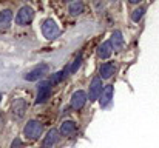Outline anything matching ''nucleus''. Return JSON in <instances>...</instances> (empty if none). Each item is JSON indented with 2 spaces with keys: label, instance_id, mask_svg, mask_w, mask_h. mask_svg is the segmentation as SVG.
<instances>
[{
  "label": "nucleus",
  "instance_id": "423d86ee",
  "mask_svg": "<svg viewBox=\"0 0 159 148\" xmlns=\"http://www.w3.org/2000/svg\"><path fill=\"white\" fill-rule=\"evenodd\" d=\"M47 73H48V65H47V63L37 65L36 68H33L31 71H28V73L25 74V80H28V82L39 80V79H40V77H43Z\"/></svg>",
  "mask_w": 159,
  "mask_h": 148
},
{
  "label": "nucleus",
  "instance_id": "412c9836",
  "mask_svg": "<svg viewBox=\"0 0 159 148\" xmlns=\"http://www.w3.org/2000/svg\"><path fill=\"white\" fill-rule=\"evenodd\" d=\"M0 99H2V96H0Z\"/></svg>",
  "mask_w": 159,
  "mask_h": 148
},
{
  "label": "nucleus",
  "instance_id": "1a4fd4ad",
  "mask_svg": "<svg viewBox=\"0 0 159 148\" xmlns=\"http://www.w3.org/2000/svg\"><path fill=\"white\" fill-rule=\"evenodd\" d=\"M25 111H26V102H25V99H16L12 102V113H14V116L17 119H20V117H23Z\"/></svg>",
  "mask_w": 159,
  "mask_h": 148
},
{
  "label": "nucleus",
  "instance_id": "7ed1b4c3",
  "mask_svg": "<svg viewBox=\"0 0 159 148\" xmlns=\"http://www.w3.org/2000/svg\"><path fill=\"white\" fill-rule=\"evenodd\" d=\"M33 19H34V9L26 5V6H22V8L19 9V12H17V16H16V23L23 26V25L31 23Z\"/></svg>",
  "mask_w": 159,
  "mask_h": 148
},
{
  "label": "nucleus",
  "instance_id": "a211bd4d",
  "mask_svg": "<svg viewBox=\"0 0 159 148\" xmlns=\"http://www.w3.org/2000/svg\"><path fill=\"white\" fill-rule=\"evenodd\" d=\"M80 63H82V56H77V57H76V60L73 62V65L70 66V73H76V71L79 70Z\"/></svg>",
  "mask_w": 159,
  "mask_h": 148
},
{
  "label": "nucleus",
  "instance_id": "0eeeda50",
  "mask_svg": "<svg viewBox=\"0 0 159 148\" xmlns=\"http://www.w3.org/2000/svg\"><path fill=\"white\" fill-rule=\"evenodd\" d=\"M87 100H88L87 93L82 91V90H79V91H76V93L71 96V102H70V103H71V108H73V110H82V108L85 106Z\"/></svg>",
  "mask_w": 159,
  "mask_h": 148
},
{
  "label": "nucleus",
  "instance_id": "dca6fc26",
  "mask_svg": "<svg viewBox=\"0 0 159 148\" xmlns=\"http://www.w3.org/2000/svg\"><path fill=\"white\" fill-rule=\"evenodd\" d=\"M68 11H70V14H73V16H79V14L84 12V3H82V2H71V3L68 5Z\"/></svg>",
  "mask_w": 159,
  "mask_h": 148
},
{
  "label": "nucleus",
  "instance_id": "6e6552de",
  "mask_svg": "<svg viewBox=\"0 0 159 148\" xmlns=\"http://www.w3.org/2000/svg\"><path fill=\"white\" fill-rule=\"evenodd\" d=\"M59 141H60L59 131H57L56 128H53V130H50L48 134L45 136V139H43V142H42V148H53L54 145L59 144Z\"/></svg>",
  "mask_w": 159,
  "mask_h": 148
},
{
  "label": "nucleus",
  "instance_id": "39448f33",
  "mask_svg": "<svg viewBox=\"0 0 159 148\" xmlns=\"http://www.w3.org/2000/svg\"><path fill=\"white\" fill-rule=\"evenodd\" d=\"M104 91V85H102V79L101 77H94L90 83V90H88V99L90 102H94L96 99L101 97Z\"/></svg>",
  "mask_w": 159,
  "mask_h": 148
},
{
  "label": "nucleus",
  "instance_id": "f257e3e1",
  "mask_svg": "<svg viewBox=\"0 0 159 148\" xmlns=\"http://www.w3.org/2000/svg\"><path fill=\"white\" fill-rule=\"evenodd\" d=\"M42 131H43V125H42L39 120H30V122L25 125V128H23V134H25V137L30 139V141L39 139L40 134H42Z\"/></svg>",
  "mask_w": 159,
  "mask_h": 148
},
{
  "label": "nucleus",
  "instance_id": "f8f14e48",
  "mask_svg": "<svg viewBox=\"0 0 159 148\" xmlns=\"http://www.w3.org/2000/svg\"><path fill=\"white\" fill-rule=\"evenodd\" d=\"M111 99H113V87H111V85H107L105 88H104V91H102V94H101V97H99L101 108L108 106L110 102H111Z\"/></svg>",
  "mask_w": 159,
  "mask_h": 148
},
{
  "label": "nucleus",
  "instance_id": "f03ea898",
  "mask_svg": "<svg viewBox=\"0 0 159 148\" xmlns=\"http://www.w3.org/2000/svg\"><path fill=\"white\" fill-rule=\"evenodd\" d=\"M42 33H43V37H47L48 40H54V39L59 37L60 28H59V25L54 22L53 19H47L42 23Z\"/></svg>",
  "mask_w": 159,
  "mask_h": 148
},
{
  "label": "nucleus",
  "instance_id": "20e7f679",
  "mask_svg": "<svg viewBox=\"0 0 159 148\" xmlns=\"http://www.w3.org/2000/svg\"><path fill=\"white\" fill-rule=\"evenodd\" d=\"M51 82L50 80H43L40 82L39 88H37V96H36V103L40 105V103H45L50 96H51Z\"/></svg>",
  "mask_w": 159,
  "mask_h": 148
},
{
  "label": "nucleus",
  "instance_id": "6ab92c4d",
  "mask_svg": "<svg viewBox=\"0 0 159 148\" xmlns=\"http://www.w3.org/2000/svg\"><path fill=\"white\" fill-rule=\"evenodd\" d=\"M66 76V71L65 70H62V71H59V73H56L53 76V79H51V83H59L63 77Z\"/></svg>",
  "mask_w": 159,
  "mask_h": 148
},
{
  "label": "nucleus",
  "instance_id": "aec40b11",
  "mask_svg": "<svg viewBox=\"0 0 159 148\" xmlns=\"http://www.w3.org/2000/svg\"><path fill=\"white\" fill-rule=\"evenodd\" d=\"M22 147V142H20V139H16L14 142H12V145H11V148H20Z\"/></svg>",
  "mask_w": 159,
  "mask_h": 148
},
{
  "label": "nucleus",
  "instance_id": "9d476101",
  "mask_svg": "<svg viewBox=\"0 0 159 148\" xmlns=\"http://www.w3.org/2000/svg\"><path fill=\"white\" fill-rule=\"evenodd\" d=\"M114 71H116L114 63H113V62H105V63H102V66L99 68V77H101V79H110V77L114 74Z\"/></svg>",
  "mask_w": 159,
  "mask_h": 148
},
{
  "label": "nucleus",
  "instance_id": "f3484780",
  "mask_svg": "<svg viewBox=\"0 0 159 148\" xmlns=\"http://www.w3.org/2000/svg\"><path fill=\"white\" fill-rule=\"evenodd\" d=\"M144 14H145V8H144V6H139V8H136V9L133 11L131 20H133V22H139V20L144 17Z\"/></svg>",
  "mask_w": 159,
  "mask_h": 148
},
{
  "label": "nucleus",
  "instance_id": "4468645a",
  "mask_svg": "<svg viewBox=\"0 0 159 148\" xmlns=\"http://www.w3.org/2000/svg\"><path fill=\"white\" fill-rule=\"evenodd\" d=\"M76 130H77V127L73 120H65L60 127V134L62 136H71V134L76 133Z\"/></svg>",
  "mask_w": 159,
  "mask_h": 148
},
{
  "label": "nucleus",
  "instance_id": "ddd939ff",
  "mask_svg": "<svg viewBox=\"0 0 159 148\" xmlns=\"http://www.w3.org/2000/svg\"><path fill=\"white\" fill-rule=\"evenodd\" d=\"M110 43H111V47H113L114 51L122 49V47H124V36H122V33H120V31H114V33L111 34Z\"/></svg>",
  "mask_w": 159,
  "mask_h": 148
},
{
  "label": "nucleus",
  "instance_id": "2eb2a0df",
  "mask_svg": "<svg viewBox=\"0 0 159 148\" xmlns=\"http://www.w3.org/2000/svg\"><path fill=\"white\" fill-rule=\"evenodd\" d=\"M111 52H113V47H111L110 40H108V42H104L102 45L98 47V56H99L101 59H108V57L111 56Z\"/></svg>",
  "mask_w": 159,
  "mask_h": 148
},
{
  "label": "nucleus",
  "instance_id": "9b49d317",
  "mask_svg": "<svg viewBox=\"0 0 159 148\" xmlns=\"http://www.w3.org/2000/svg\"><path fill=\"white\" fill-rule=\"evenodd\" d=\"M12 22V12L9 9H2L0 11V29H8Z\"/></svg>",
  "mask_w": 159,
  "mask_h": 148
}]
</instances>
